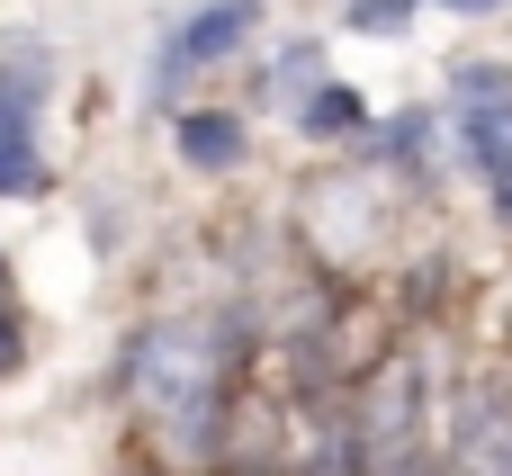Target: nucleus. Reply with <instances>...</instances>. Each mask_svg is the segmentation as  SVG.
I'll return each instance as SVG.
<instances>
[{
    "instance_id": "obj_8",
    "label": "nucleus",
    "mask_w": 512,
    "mask_h": 476,
    "mask_svg": "<svg viewBox=\"0 0 512 476\" xmlns=\"http://www.w3.org/2000/svg\"><path fill=\"white\" fill-rule=\"evenodd\" d=\"M18 360H27V333H18V315H9V306H0V378H9V369H18Z\"/></svg>"
},
{
    "instance_id": "obj_4",
    "label": "nucleus",
    "mask_w": 512,
    "mask_h": 476,
    "mask_svg": "<svg viewBox=\"0 0 512 476\" xmlns=\"http://www.w3.org/2000/svg\"><path fill=\"white\" fill-rule=\"evenodd\" d=\"M297 135H306V144H351V135H369V99H360L351 81H315V90L297 99Z\"/></svg>"
},
{
    "instance_id": "obj_6",
    "label": "nucleus",
    "mask_w": 512,
    "mask_h": 476,
    "mask_svg": "<svg viewBox=\"0 0 512 476\" xmlns=\"http://www.w3.org/2000/svg\"><path fill=\"white\" fill-rule=\"evenodd\" d=\"M450 90H459V108H512V63H459Z\"/></svg>"
},
{
    "instance_id": "obj_2",
    "label": "nucleus",
    "mask_w": 512,
    "mask_h": 476,
    "mask_svg": "<svg viewBox=\"0 0 512 476\" xmlns=\"http://www.w3.org/2000/svg\"><path fill=\"white\" fill-rule=\"evenodd\" d=\"M171 153L189 162V171H243V153H252V126L234 117V108H180V126H171Z\"/></svg>"
},
{
    "instance_id": "obj_7",
    "label": "nucleus",
    "mask_w": 512,
    "mask_h": 476,
    "mask_svg": "<svg viewBox=\"0 0 512 476\" xmlns=\"http://www.w3.org/2000/svg\"><path fill=\"white\" fill-rule=\"evenodd\" d=\"M423 18V0H351V36H405Z\"/></svg>"
},
{
    "instance_id": "obj_5",
    "label": "nucleus",
    "mask_w": 512,
    "mask_h": 476,
    "mask_svg": "<svg viewBox=\"0 0 512 476\" xmlns=\"http://www.w3.org/2000/svg\"><path fill=\"white\" fill-rule=\"evenodd\" d=\"M315 81H324V45H315V36H306V45H288V54H279L270 72H261V90H270L279 108H297V99H306Z\"/></svg>"
},
{
    "instance_id": "obj_1",
    "label": "nucleus",
    "mask_w": 512,
    "mask_h": 476,
    "mask_svg": "<svg viewBox=\"0 0 512 476\" xmlns=\"http://www.w3.org/2000/svg\"><path fill=\"white\" fill-rule=\"evenodd\" d=\"M261 27V0H207V9H189L171 36H162V54H153V99H180V81L189 72H207V63H225V54H243V36Z\"/></svg>"
},
{
    "instance_id": "obj_3",
    "label": "nucleus",
    "mask_w": 512,
    "mask_h": 476,
    "mask_svg": "<svg viewBox=\"0 0 512 476\" xmlns=\"http://www.w3.org/2000/svg\"><path fill=\"white\" fill-rule=\"evenodd\" d=\"M441 144H450V126H441V108H405V117H387V126H369V153H378V162H396L405 180H432V162H441Z\"/></svg>"
}]
</instances>
